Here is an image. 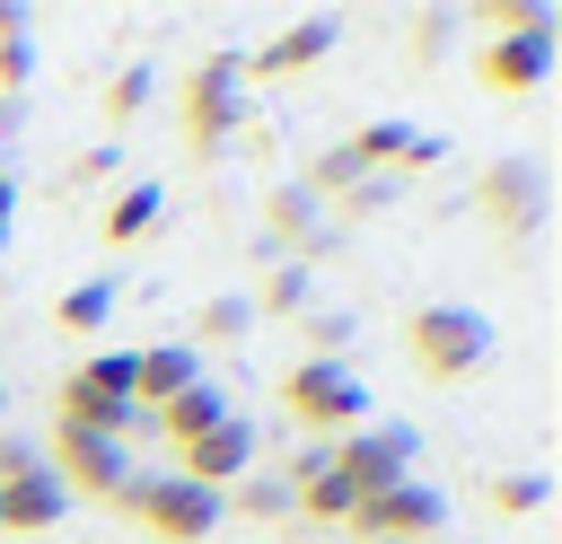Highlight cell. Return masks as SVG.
<instances>
[{
	"mask_svg": "<svg viewBox=\"0 0 562 544\" xmlns=\"http://www.w3.org/2000/svg\"><path fill=\"white\" fill-rule=\"evenodd\" d=\"M114 509H123L149 544H211L228 500L202 491V483H184V474H132V483L114 491Z\"/></svg>",
	"mask_w": 562,
	"mask_h": 544,
	"instance_id": "obj_1",
	"label": "cell"
},
{
	"mask_svg": "<svg viewBox=\"0 0 562 544\" xmlns=\"http://www.w3.org/2000/svg\"><path fill=\"white\" fill-rule=\"evenodd\" d=\"M237 88H246L237 53H202V61H184V114H176V132H184V158H220V149L246 132V105H237Z\"/></svg>",
	"mask_w": 562,
	"mask_h": 544,
	"instance_id": "obj_2",
	"label": "cell"
},
{
	"mask_svg": "<svg viewBox=\"0 0 562 544\" xmlns=\"http://www.w3.org/2000/svg\"><path fill=\"white\" fill-rule=\"evenodd\" d=\"M404 360L430 377V386H457L492 360V325L474 307H413L404 316Z\"/></svg>",
	"mask_w": 562,
	"mask_h": 544,
	"instance_id": "obj_3",
	"label": "cell"
},
{
	"mask_svg": "<svg viewBox=\"0 0 562 544\" xmlns=\"http://www.w3.org/2000/svg\"><path fill=\"white\" fill-rule=\"evenodd\" d=\"M281 412H290L299 430L351 439V430L369 421V386H360L351 360H290V369H281Z\"/></svg>",
	"mask_w": 562,
	"mask_h": 544,
	"instance_id": "obj_4",
	"label": "cell"
},
{
	"mask_svg": "<svg viewBox=\"0 0 562 544\" xmlns=\"http://www.w3.org/2000/svg\"><path fill=\"white\" fill-rule=\"evenodd\" d=\"M474 211H483V228H492L501 246H527V237L544 228V211H553L544 167H536V158H492V167L474 175Z\"/></svg>",
	"mask_w": 562,
	"mask_h": 544,
	"instance_id": "obj_5",
	"label": "cell"
},
{
	"mask_svg": "<svg viewBox=\"0 0 562 544\" xmlns=\"http://www.w3.org/2000/svg\"><path fill=\"white\" fill-rule=\"evenodd\" d=\"M351 535H369V544H439L448 535V500L430 491V483H386V491H369L351 518H342Z\"/></svg>",
	"mask_w": 562,
	"mask_h": 544,
	"instance_id": "obj_6",
	"label": "cell"
},
{
	"mask_svg": "<svg viewBox=\"0 0 562 544\" xmlns=\"http://www.w3.org/2000/svg\"><path fill=\"white\" fill-rule=\"evenodd\" d=\"M44 474L61 483V500H114V491L132 483V465H123V439H97V430H61V421H53Z\"/></svg>",
	"mask_w": 562,
	"mask_h": 544,
	"instance_id": "obj_7",
	"label": "cell"
},
{
	"mask_svg": "<svg viewBox=\"0 0 562 544\" xmlns=\"http://www.w3.org/2000/svg\"><path fill=\"white\" fill-rule=\"evenodd\" d=\"M553 44H562V26H536V35H483V44H474V79H483L492 97H536V88L553 79Z\"/></svg>",
	"mask_w": 562,
	"mask_h": 544,
	"instance_id": "obj_8",
	"label": "cell"
},
{
	"mask_svg": "<svg viewBox=\"0 0 562 544\" xmlns=\"http://www.w3.org/2000/svg\"><path fill=\"white\" fill-rule=\"evenodd\" d=\"M404 465H413V439H404V430H351L342 447H325V474L351 491V509H360L369 491L404 483Z\"/></svg>",
	"mask_w": 562,
	"mask_h": 544,
	"instance_id": "obj_9",
	"label": "cell"
},
{
	"mask_svg": "<svg viewBox=\"0 0 562 544\" xmlns=\"http://www.w3.org/2000/svg\"><path fill=\"white\" fill-rule=\"evenodd\" d=\"M53 421H61V430H97V439H123L140 412H132V404H123V395H114L97 369H70V377L53 386Z\"/></svg>",
	"mask_w": 562,
	"mask_h": 544,
	"instance_id": "obj_10",
	"label": "cell"
},
{
	"mask_svg": "<svg viewBox=\"0 0 562 544\" xmlns=\"http://www.w3.org/2000/svg\"><path fill=\"white\" fill-rule=\"evenodd\" d=\"M246 465H255V430H246L237 412H228V421H211V430H202L193 447H176V474H184V483H202V491L237 483Z\"/></svg>",
	"mask_w": 562,
	"mask_h": 544,
	"instance_id": "obj_11",
	"label": "cell"
},
{
	"mask_svg": "<svg viewBox=\"0 0 562 544\" xmlns=\"http://www.w3.org/2000/svg\"><path fill=\"white\" fill-rule=\"evenodd\" d=\"M325 53H334V18H299V26H281L272 44L237 53V70H246V79H299V70H316Z\"/></svg>",
	"mask_w": 562,
	"mask_h": 544,
	"instance_id": "obj_12",
	"label": "cell"
},
{
	"mask_svg": "<svg viewBox=\"0 0 562 544\" xmlns=\"http://www.w3.org/2000/svg\"><path fill=\"white\" fill-rule=\"evenodd\" d=\"M342 149L360 158V175H378V167H404V175H422V167L439 158V140H430V132H413V123H395V114L360 123V132H351Z\"/></svg>",
	"mask_w": 562,
	"mask_h": 544,
	"instance_id": "obj_13",
	"label": "cell"
},
{
	"mask_svg": "<svg viewBox=\"0 0 562 544\" xmlns=\"http://www.w3.org/2000/svg\"><path fill=\"white\" fill-rule=\"evenodd\" d=\"M184 386H202L193 342H149V351H132V412H158V404H176Z\"/></svg>",
	"mask_w": 562,
	"mask_h": 544,
	"instance_id": "obj_14",
	"label": "cell"
},
{
	"mask_svg": "<svg viewBox=\"0 0 562 544\" xmlns=\"http://www.w3.org/2000/svg\"><path fill=\"white\" fill-rule=\"evenodd\" d=\"M61 483L53 474H26V483H0V535H53L61 526Z\"/></svg>",
	"mask_w": 562,
	"mask_h": 544,
	"instance_id": "obj_15",
	"label": "cell"
},
{
	"mask_svg": "<svg viewBox=\"0 0 562 544\" xmlns=\"http://www.w3.org/2000/svg\"><path fill=\"white\" fill-rule=\"evenodd\" d=\"M158 211H167L158 184H123V193L105 202V246H140V237L158 228Z\"/></svg>",
	"mask_w": 562,
	"mask_h": 544,
	"instance_id": "obj_16",
	"label": "cell"
},
{
	"mask_svg": "<svg viewBox=\"0 0 562 544\" xmlns=\"http://www.w3.org/2000/svg\"><path fill=\"white\" fill-rule=\"evenodd\" d=\"M211 421H228V404H220V386H184L176 404H158V430L176 439V447H193Z\"/></svg>",
	"mask_w": 562,
	"mask_h": 544,
	"instance_id": "obj_17",
	"label": "cell"
},
{
	"mask_svg": "<svg viewBox=\"0 0 562 544\" xmlns=\"http://www.w3.org/2000/svg\"><path fill=\"white\" fill-rule=\"evenodd\" d=\"M263 219H272V237H290V246H299V263H316V202H307L299 184L263 193Z\"/></svg>",
	"mask_w": 562,
	"mask_h": 544,
	"instance_id": "obj_18",
	"label": "cell"
},
{
	"mask_svg": "<svg viewBox=\"0 0 562 544\" xmlns=\"http://www.w3.org/2000/svg\"><path fill=\"white\" fill-rule=\"evenodd\" d=\"M465 18H474V35H536V26H553L544 0H483V9H465Z\"/></svg>",
	"mask_w": 562,
	"mask_h": 544,
	"instance_id": "obj_19",
	"label": "cell"
},
{
	"mask_svg": "<svg viewBox=\"0 0 562 544\" xmlns=\"http://www.w3.org/2000/svg\"><path fill=\"white\" fill-rule=\"evenodd\" d=\"M105 316H114V290H105V281H79V290L53 298V325H61V333H97Z\"/></svg>",
	"mask_w": 562,
	"mask_h": 544,
	"instance_id": "obj_20",
	"label": "cell"
},
{
	"mask_svg": "<svg viewBox=\"0 0 562 544\" xmlns=\"http://www.w3.org/2000/svg\"><path fill=\"white\" fill-rule=\"evenodd\" d=\"M483 500H492L501 518H536V509L553 500V483H544V474H492V483H483Z\"/></svg>",
	"mask_w": 562,
	"mask_h": 544,
	"instance_id": "obj_21",
	"label": "cell"
},
{
	"mask_svg": "<svg viewBox=\"0 0 562 544\" xmlns=\"http://www.w3.org/2000/svg\"><path fill=\"white\" fill-rule=\"evenodd\" d=\"M140 97H149V70H140V61H123V70L105 79V97H97V105H105V132L140 123Z\"/></svg>",
	"mask_w": 562,
	"mask_h": 544,
	"instance_id": "obj_22",
	"label": "cell"
},
{
	"mask_svg": "<svg viewBox=\"0 0 562 544\" xmlns=\"http://www.w3.org/2000/svg\"><path fill=\"white\" fill-rule=\"evenodd\" d=\"M255 307H263V316H299V307H307V263H272L263 290H255Z\"/></svg>",
	"mask_w": 562,
	"mask_h": 544,
	"instance_id": "obj_23",
	"label": "cell"
},
{
	"mask_svg": "<svg viewBox=\"0 0 562 544\" xmlns=\"http://www.w3.org/2000/svg\"><path fill=\"white\" fill-rule=\"evenodd\" d=\"M193 325H202V342H237V333L255 325V307H246V298H202Z\"/></svg>",
	"mask_w": 562,
	"mask_h": 544,
	"instance_id": "obj_24",
	"label": "cell"
},
{
	"mask_svg": "<svg viewBox=\"0 0 562 544\" xmlns=\"http://www.w3.org/2000/svg\"><path fill=\"white\" fill-rule=\"evenodd\" d=\"M237 518H290V483H263V474H237Z\"/></svg>",
	"mask_w": 562,
	"mask_h": 544,
	"instance_id": "obj_25",
	"label": "cell"
},
{
	"mask_svg": "<svg viewBox=\"0 0 562 544\" xmlns=\"http://www.w3.org/2000/svg\"><path fill=\"white\" fill-rule=\"evenodd\" d=\"M448 26H457V18H448V9H422V18H413V26H404V35H413V61H422V70H430V61H439V44H448Z\"/></svg>",
	"mask_w": 562,
	"mask_h": 544,
	"instance_id": "obj_26",
	"label": "cell"
},
{
	"mask_svg": "<svg viewBox=\"0 0 562 544\" xmlns=\"http://www.w3.org/2000/svg\"><path fill=\"white\" fill-rule=\"evenodd\" d=\"M307 360H342V342H351V316H307Z\"/></svg>",
	"mask_w": 562,
	"mask_h": 544,
	"instance_id": "obj_27",
	"label": "cell"
},
{
	"mask_svg": "<svg viewBox=\"0 0 562 544\" xmlns=\"http://www.w3.org/2000/svg\"><path fill=\"white\" fill-rule=\"evenodd\" d=\"M26 70H35L26 35H0V97H18V88H26Z\"/></svg>",
	"mask_w": 562,
	"mask_h": 544,
	"instance_id": "obj_28",
	"label": "cell"
},
{
	"mask_svg": "<svg viewBox=\"0 0 562 544\" xmlns=\"http://www.w3.org/2000/svg\"><path fill=\"white\" fill-rule=\"evenodd\" d=\"M26 474H44V456L26 439H0V483H26Z\"/></svg>",
	"mask_w": 562,
	"mask_h": 544,
	"instance_id": "obj_29",
	"label": "cell"
},
{
	"mask_svg": "<svg viewBox=\"0 0 562 544\" xmlns=\"http://www.w3.org/2000/svg\"><path fill=\"white\" fill-rule=\"evenodd\" d=\"M105 167H114V149H79V158H70V184H97Z\"/></svg>",
	"mask_w": 562,
	"mask_h": 544,
	"instance_id": "obj_30",
	"label": "cell"
},
{
	"mask_svg": "<svg viewBox=\"0 0 562 544\" xmlns=\"http://www.w3.org/2000/svg\"><path fill=\"white\" fill-rule=\"evenodd\" d=\"M9 228H18V184H9V167H0V254H9Z\"/></svg>",
	"mask_w": 562,
	"mask_h": 544,
	"instance_id": "obj_31",
	"label": "cell"
},
{
	"mask_svg": "<svg viewBox=\"0 0 562 544\" xmlns=\"http://www.w3.org/2000/svg\"><path fill=\"white\" fill-rule=\"evenodd\" d=\"M0 35H26V18H18V9H9V0H0Z\"/></svg>",
	"mask_w": 562,
	"mask_h": 544,
	"instance_id": "obj_32",
	"label": "cell"
},
{
	"mask_svg": "<svg viewBox=\"0 0 562 544\" xmlns=\"http://www.w3.org/2000/svg\"><path fill=\"white\" fill-rule=\"evenodd\" d=\"M439 544H465V535H439Z\"/></svg>",
	"mask_w": 562,
	"mask_h": 544,
	"instance_id": "obj_33",
	"label": "cell"
},
{
	"mask_svg": "<svg viewBox=\"0 0 562 544\" xmlns=\"http://www.w3.org/2000/svg\"><path fill=\"white\" fill-rule=\"evenodd\" d=\"M0 404H9V395H0Z\"/></svg>",
	"mask_w": 562,
	"mask_h": 544,
	"instance_id": "obj_34",
	"label": "cell"
}]
</instances>
